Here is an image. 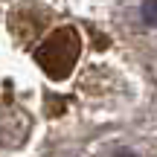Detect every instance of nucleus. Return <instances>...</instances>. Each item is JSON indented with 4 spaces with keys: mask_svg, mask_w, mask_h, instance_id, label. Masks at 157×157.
<instances>
[{
    "mask_svg": "<svg viewBox=\"0 0 157 157\" xmlns=\"http://www.w3.org/2000/svg\"><path fill=\"white\" fill-rule=\"evenodd\" d=\"M113 157H137V154H131V151H119V154H113Z\"/></svg>",
    "mask_w": 157,
    "mask_h": 157,
    "instance_id": "nucleus-3",
    "label": "nucleus"
},
{
    "mask_svg": "<svg viewBox=\"0 0 157 157\" xmlns=\"http://www.w3.org/2000/svg\"><path fill=\"white\" fill-rule=\"evenodd\" d=\"M143 17H146V23L157 26V0H146L143 3Z\"/></svg>",
    "mask_w": 157,
    "mask_h": 157,
    "instance_id": "nucleus-2",
    "label": "nucleus"
},
{
    "mask_svg": "<svg viewBox=\"0 0 157 157\" xmlns=\"http://www.w3.org/2000/svg\"><path fill=\"white\" fill-rule=\"evenodd\" d=\"M78 52H82V38L73 29H56L38 47V67L50 78H64L78 61Z\"/></svg>",
    "mask_w": 157,
    "mask_h": 157,
    "instance_id": "nucleus-1",
    "label": "nucleus"
}]
</instances>
